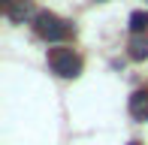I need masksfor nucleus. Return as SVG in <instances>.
Instances as JSON below:
<instances>
[{
  "label": "nucleus",
  "instance_id": "1a4fd4ad",
  "mask_svg": "<svg viewBox=\"0 0 148 145\" xmlns=\"http://www.w3.org/2000/svg\"><path fill=\"white\" fill-rule=\"evenodd\" d=\"M100 3H103V0H100Z\"/></svg>",
  "mask_w": 148,
  "mask_h": 145
},
{
  "label": "nucleus",
  "instance_id": "7ed1b4c3",
  "mask_svg": "<svg viewBox=\"0 0 148 145\" xmlns=\"http://www.w3.org/2000/svg\"><path fill=\"white\" fill-rule=\"evenodd\" d=\"M130 115L139 121H148V91H133L130 94Z\"/></svg>",
  "mask_w": 148,
  "mask_h": 145
},
{
  "label": "nucleus",
  "instance_id": "39448f33",
  "mask_svg": "<svg viewBox=\"0 0 148 145\" xmlns=\"http://www.w3.org/2000/svg\"><path fill=\"white\" fill-rule=\"evenodd\" d=\"M130 30L133 34H148V12H142V9H136L130 15Z\"/></svg>",
  "mask_w": 148,
  "mask_h": 145
},
{
  "label": "nucleus",
  "instance_id": "6e6552de",
  "mask_svg": "<svg viewBox=\"0 0 148 145\" xmlns=\"http://www.w3.org/2000/svg\"><path fill=\"white\" fill-rule=\"evenodd\" d=\"M130 145H139V142H130Z\"/></svg>",
  "mask_w": 148,
  "mask_h": 145
},
{
  "label": "nucleus",
  "instance_id": "f03ea898",
  "mask_svg": "<svg viewBox=\"0 0 148 145\" xmlns=\"http://www.w3.org/2000/svg\"><path fill=\"white\" fill-rule=\"evenodd\" d=\"M49 61H51V70H55L58 76H64V79H76L79 72H82V61H79L70 49H55L49 55Z\"/></svg>",
  "mask_w": 148,
  "mask_h": 145
},
{
  "label": "nucleus",
  "instance_id": "f257e3e1",
  "mask_svg": "<svg viewBox=\"0 0 148 145\" xmlns=\"http://www.w3.org/2000/svg\"><path fill=\"white\" fill-rule=\"evenodd\" d=\"M33 27H36V34L42 36V39H49V42H60V39L70 34V27L60 21L55 12H36V18H33Z\"/></svg>",
  "mask_w": 148,
  "mask_h": 145
},
{
  "label": "nucleus",
  "instance_id": "20e7f679",
  "mask_svg": "<svg viewBox=\"0 0 148 145\" xmlns=\"http://www.w3.org/2000/svg\"><path fill=\"white\" fill-rule=\"evenodd\" d=\"M130 57L133 61H145L148 57V34H133V39H130Z\"/></svg>",
  "mask_w": 148,
  "mask_h": 145
},
{
  "label": "nucleus",
  "instance_id": "423d86ee",
  "mask_svg": "<svg viewBox=\"0 0 148 145\" xmlns=\"http://www.w3.org/2000/svg\"><path fill=\"white\" fill-rule=\"evenodd\" d=\"M24 15H30V3L27 0H21L18 6H9V18L12 21H24Z\"/></svg>",
  "mask_w": 148,
  "mask_h": 145
},
{
  "label": "nucleus",
  "instance_id": "0eeeda50",
  "mask_svg": "<svg viewBox=\"0 0 148 145\" xmlns=\"http://www.w3.org/2000/svg\"><path fill=\"white\" fill-rule=\"evenodd\" d=\"M3 6H6V9H9V6H12V0H3Z\"/></svg>",
  "mask_w": 148,
  "mask_h": 145
}]
</instances>
